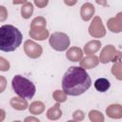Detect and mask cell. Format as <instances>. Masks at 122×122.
Here are the masks:
<instances>
[{"instance_id": "6da1fadb", "label": "cell", "mask_w": 122, "mask_h": 122, "mask_svg": "<svg viewBox=\"0 0 122 122\" xmlns=\"http://www.w3.org/2000/svg\"><path fill=\"white\" fill-rule=\"evenodd\" d=\"M92 85V79L82 67L71 66L64 73L62 89L66 94L77 96L87 92Z\"/></svg>"}, {"instance_id": "7a4b0ae2", "label": "cell", "mask_w": 122, "mask_h": 122, "mask_svg": "<svg viewBox=\"0 0 122 122\" xmlns=\"http://www.w3.org/2000/svg\"><path fill=\"white\" fill-rule=\"evenodd\" d=\"M23 35L21 31L12 25H3L0 27V51L9 52L15 51L22 43Z\"/></svg>"}, {"instance_id": "3957f363", "label": "cell", "mask_w": 122, "mask_h": 122, "mask_svg": "<svg viewBox=\"0 0 122 122\" xmlns=\"http://www.w3.org/2000/svg\"><path fill=\"white\" fill-rule=\"evenodd\" d=\"M13 92L23 99H31L35 94V85L23 75L17 74L11 80Z\"/></svg>"}, {"instance_id": "277c9868", "label": "cell", "mask_w": 122, "mask_h": 122, "mask_svg": "<svg viewBox=\"0 0 122 122\" xmlns=\"http://www.w3.org/2000/svg\"><path fill=\"white\" fill-rule=\"evenodd\" d=\"M50 44L56 51H65L70 46V38L66 33L53 32L50 36Z\"/></svg>"}, {"instance_id": "5b68a950", "label": "cell", "mask_w": 122, "mask_h": 122, "mask_svg": "<svg viewBox=\"0 0 122 122\" xmlns=\"http://www.w3.org/2000/svg\"><path fill=\"white\" fill-rule=\"evenodd\" d=\"M110 81L107 78H98L94 82V88L100 92H105L110 89Z\"/></svg>"}]
</instances>
